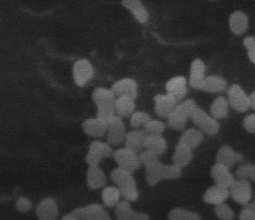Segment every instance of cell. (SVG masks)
Segmentation results:
<instances>
[{
    "instance_id": "cell-1",
    "label": "cell",
    "mask_w": 255,
    "mask_h": 220,
    "mask_svg": "<svg viewBox=\"0 0 255 220\" xmlns=\"http://www.w3.org/2000/svg\"><path fill=\"white\" fill-rule=\"evenodd\" d=\"M110 177L125 201L131 202L137 199L138 192L132 173L118 167L112 170Z\"/></svg>"
},
{
    "instance_id": "cell-2",
    "label": "cell",
    "mask_w": 255,
    "mask_h": 220,
    "mask_svg": "<svg viewBox=\"0 0 255 220\" xmlns=\"http://www.w3.org/2000/svg\"><path fill=\"white\" fill-rule=\"evenodd\" d=\"M197 107L195 102L192 99L186 100L176 105L167 117L168 126L175 130H183L188 119L190 118Z\"/></svg>"
},
{
    "instance_id": "cell-3",
    "label": "cell",
    "mask_w": 255,
    "mask_h": 220,
    "mask_svg": "<svg viewBox=\"0 0 255 220\" xmlns=\"http://www.w3.org/2000/svg\"><path fill=\"white\" fill-rule=\"evenodd\" d=\"M113 156L119 167L131 173L138 169L141 164L139 155L127 147L116 150Z\"/></svg>"
},
{
    "instance_id": "cell-4",
    "label": "cell",
    "mask_w": 255,
    "mask_h": 220,
    "mask_svg": "<svg viewBox=\"0 0 255 220\" xmlns=\"http://www.w3.org/2000/svg\"><path fill=\"white\" fill-rule=\"evenodd\" d=\"M190 118L201 130L209 135H215L219 130V124L215 118L209 115L198 107L194 110Z\"/></svg>"
},
{
    "instance_id": "cell-5",
    "label": "cell",
    "mask_w": 255,
    "mask_h": 220,
    "mask_svg": "<svg viewBox=\"0 0 255 220\" xmlns=\"http://www.w3.org/2000/svg\"><path fill=\"white\" fill-rule=\"evenodd\" d=\"M71 213L77 220H112L108 212L98 204L77 208Z\"/></svg>"
},
{
    "instance_id": "cell-6",
    "label": "cell",
    "mask_w": 255,
    "mask_h": 220,
    "mask_svg": "<svg viewBox=\"0 0 255 220\" xmlns=\"http://www.w3.org/2000/svg\"><path fill=\"white\" fill-rule=\"evenodd\" d=\"M227 94L228 103L234 110L239 112H244L249 109V96L239 85L234 84L231 86Z\"/></svg>"
},
{
    "instance_id": "cell-7",
    "label": "cell",
    "mask_w": 255,
    "mask_h": 220,
    "mask_svg": "<svg viewBox=\"0 0 255 220\" xmlns=\"http://www.w3.org/2000/svg\"><path fill=\"white\" fill-rule=\"evenodd\" d=\"M229 195L238 204L247 205L252 197V189L250 183L244 179L235 180L230 187Z\"/></svg>"
},
{
    "instance_id": "cell-8",
    "label": "cell",
    "mask_w": 255,
    "mask_h": 220,
    "mask_svg": "<svg viewBox=\"0 0 255 220\" xmlns=\"http://www.w3.org/2000/svg\"><path fill=\"white\" fill-rule=\"evenodd\" d=\"M73 74L76 85L79 87H83L93 77L94 70L88 60L82 59L74 63Z\"/></svg>"
},
{
    "instance_id": "cell-9",
    "label": "cell",
    "mask_w": 255,
    "mask_h": 220,
    "mask_svg": "<svg viewBox=\"0 0 255 220\" xmlns=\"http://www.w3.org/2000/svg\"><path fill=\"white\" fill-rule=\"evenodd\" d=\"M108 143L117 145L125 141L127 135L125 124L122 117L116 116L108 124L107 131Z\"/></svg>"
},
{
    "instance_id": "cell-10",
    "label": "cell",
    "mask_w": 255,
    "mask_h": 220,
    "mask_svg": "<svg viewBox=\"0 0 255 220\" xmlns=\"http://www.w3.org/2000/svg\"><path fill=\"white\" fill-rule=\"evenodd\" d=\"M243 159L244 157L241 153L235 151L227 145H222L216 155L217 163L229 168L242 162Z\"/></svg>"
},
{
    "instance_id": "cell-11",
    "label": "cell",
    "mask_w": 255,
    "mask_h": 220,
    "mask_svg": "<svg viewBox=\"0 0 255 220\" xmlns=\"http://www.w3.org/2000/svg\"><path fill=\"white\" fill-rule=\"evenodd\" d=\"M211 175L216 185L226 188H230L235 181L229 168L217 163L211 168Z\"/></svg>"
},
{
    "instance_id": "cell-12",
    "label": "cell",
    "mask_w": 255,
    "mask_h": 220,
    "mask_svg": "<svg viewBox=\"0 0 255 220\" xmlns=\"http://www.w3.org/2000/svg\"><path fill=\"white\" fill-rule=\"evenodd\" d=\"M116 215L118 220H149L147 214L134 211L125 200L120 201L116 206Z\"/></svg>"
},
{
    "instance_id": "cell-13",
    "label": "cell",
    "mask_w": 255,
    "mask_h": 220,
    "mask_svg": "<svg viewBox=\"0 0 255 220\" xmlns=\"http://www.w3.org/2000/svg\"><path fill=\"white\" fill-rule=\"evenodd\" d=\"M111 90L118 97H127L135 99L137 96V84L131 78H125L116 82Z\"/></svg>"
},
{
    "instance_id": "cell-14",
    "label": "cell",
    "mask_w": 255,
    "mask_h": 220,
    "mask_svg": "<svg viewBox=\"0 0 255 220\" xmlns=\"http://www.w3.org/2000/svg\"><path fill=\"white\" fill-rule=\"evenodd\" d=\"M155 111L162 117H168L176 106L177 102L168 94H157L154 98Z\"/></svg>"
},
{
    "instance_id": "cell-15",
    "label": "cell",
    "mask_w": 255,
    "mask_h": 220,
    "mask_svg": "<svg viewBox=\"0 0 255 220\" xmlns=\"http://www.w3.org/2000/svg\"><path fill=\"white\" fill-rule=\"evenodd\" d=\"M165 88L167 94L177 102L184 98L187 94L186 80L182 76L173 77L167 82Z\"/></svg>"
},
{
    "instance_id": "cell-16",
    "label": "cell",
    "mask_w": 255,
    "mask_h": 220,
    "mask_svg": "<svg viewBox=\"0 0 255 220\" xmlns=\"http://www.w3.org/2000/svg\"><path fill=\"white\" fill-rule=\"evenodd\" d=\"M38 220H56L58 210L55 202L51 198L41 201L36 208Z\"/></svg>"
},
{
    "instance_id": "cell-17",
    "label": "cell",
    "mask_w": 255,
    "mask_h": 220,
    "mask_svg": "<svg viewBox=\"0 0 255 220\" xmlns=\"http://www.w3.org/2000/svg\"><path fill=\"white\" fill-rule=\"evenodd\" d=\"M229 195L228 188L215 185L207 190L203 200L207 204L217 206L224 203Z\"/></svg>"
},
{
    "instance_id": "cell-18",
    "label": "cell",
    "mask_w": 255,
    "mask_h": 220,
    "mask_svg": "<svg viewBox=\"0 0 255 220\" xmlns=\"http://www.w3.org/2000/svg\"><path fill=\"white\" fill-rule=\"evenodd\" d=\"M108 125L97 117L90 118L82 123L84 132L88 136L99 138L105 135L107 131Z\"/></svg>"
},
{
    "instance_id": "cell-19",
    "label": "cell",
    "mask_w": 255,
    "mask_h": 220,
    "mask_svg": "<svg viewBox=\"0 0 255 220\" xmlns=\"http://www.w3.org/2000/svg\"><path fill=\"white\" fill-rule=\"evenodd\" d=\"M146 134L143 130H132L127 133L125 140L127 148L138 154L144 147Z\"/></svg>"
},
{
    "instance_id": "cell-20",
    "label": "cell",
    "mask_w": 255,
    "mask_h": 220,
    "mask_svg": "<svg viewBox=\"0 0 255 220\" xmlns=\"http://www.w3.org/2000/svg\"><path fill=\"white\" fill-rule=\"evenodd\" d=\"M226 88V82L218 76L205 77L199 84L197 89L211 93H220Z\"/></svg>"
},
{
    "instance_id": "cell-21",
    "label": "cell",
    "mask_w": 255,
    "mask_h": 220,
    "mask_svg": "<svg viewBox=\"0 0 255 220\" xmlns=\"http://www.w3.org/2000/svg\"><path fill=\"white\" fill-rule=\"evenodd\" d=\"M164 165L157 159L144 166L145 169L146 180L149 185L153 186L164 180Z\"/></svg>"
},
{
    "instance_id": "cell-22",
    "label": "cell",
    "mask_w": 255,
    "mask_h": 220,
    "mask_svg": "<svg viewBox=\"0 0 255 220\" xmlns=\"http://www.w3.org/2000/svg\"><path fill=\"white\" fill-rule=\"evenodd\" d=\"M86 181L88 186L91 189L96 190L105 185L106 177L99 166L89 167L86 174Z\"/></svg>"
},
{
    "instance_id": "cell-23",
    "label": "cell",
    "mask_w": 255,
    "mask_h": 220,
    "mask_svg": "<svg viewBox=\"0 0 255 220\" xmlns=\"http://www.w3.org/2000/svg\"><path fill=\"white\" fill-rule=\"evenodd\" d=\"M191 150L184 144L179 142L175 147L172 157L174 164L181 168L186 166L192 159Z\"/></svg>"
},
{
    "instance_id": "cell-24",
    "label": "cell",
    "mask_w": 255,
    "mask_h": 220,
    "mask_svg": "<svg viewBox=\"0 0 255 220\" xmlns=\"http://www.w3.org/2000/svg\"><path fill=\"white\" fill-rule=\"evenodd\" d=\"M166 141L161 135H147L144 148L157 156L163 154L166 150Z\"/></svg>"
},
{
    "instance_id": "cell-25",
    "label": "cell",
    "mask_w": 255,
    "mask_h": 220,
    "mask_svg": "<svg viewBox=\"0 0 255 220\" xmlns=\"http://www.w3.org/2000/svg\"><path fill=\"white\" fill-rule=\"evenodd\" d=\"M203 139L202 132L194 128L184 131L180 136L179 142L184 144L191 149L197 147Z\"/></svg>"
},
{
    "instance_id": "cell-26",
    "label": "cell",
    "mask_w": 255,
    "mask_h": 220,
    "mask_svg": "<svg viewBox=\"0 0 255 220\" xmlns=\"http://www.w3.org/2000/svg\"><path fill=\"white\" fill-rule=\"evenodd\" d=\"M122 3L132 12L139 22L145 23L147 21L148 12L140 0H123Z\"/></svg>"
},
{
    "instance_id": "cell-27",
    "label": "cell",
    "mask_w": 255,
    "mask_h": 220,
    "mask_svg": "<svg viewBox=\"0 0 255 220\" xmlns=\"http://www.w3.org/2000/svg\"><path fill=\"white\" fill-rule=\"evenodd\" d=\"M248 17L243 12L237 11L232 13L229 18L231 30L236 34L244 33L248 27Z\"/></svg>"
},
{
    "instance_id": "cell-28",
    "label": "cell",
    "mask_w": 255,
    "mask_h": 220,
    "mask_svg": "<svg viewBox=\"0 0 255 220\" xmlns=\"http://www.w3.org/2000/svg\"><path fill=\"white\" fill-rule=\"evenodd\" d=\"M205 65L202 60L197 59L193 61L190 68L189 81L192 88L197 89L199 84L205 78Z\"/></svg>"
},
{
    "instance_id": "cell-29",
    "label": "cell",
    "mask_w": 255,
    "mask_h": 220,
    "mask_svg": "<svg viewBox=\"0 0 255 220\" xmlns=\"http://www.w3.org/2000/svg\"><path fill=\"white\" fill-rule=\"evenodd\" d=\"M114 105L116 111L121 117L129 116L135 108L134 99L127 97H118Z\"/></svg>"
},
{
    "instance_id": "cell-30",
    "label": "cell",
    "mask_w": 255,
    "mask_h": 220,
    "mask_svg": "<svg viewBox=\"0 0 255 220\" xmlns=\"http://www.w3.org/2000/svg\"><path fill=\"white\" fill-rule=\"evenodd\" d=\"M115 96L111 89L101 87L95 89L92 94L93 100L97 107L114 104Z\"/></svg>"
},
{
    "instance_id": "cell-31",
    "label": "cell",
    "mask_w": 255,
    "mask_h": 220,
    "mask_svg": "<svg viewBox=\"0 0 255 220\" xmlns=\"http://www.w3.org/2000/svg\"><path fill=\"white\" fill-rule=\"evenodd\" d=\"M228 101L225 97H218L210 106L211 114L214 118H224L228 114Z\"/></svg>"
},
{
    "instance_id": "cell-32",
    "label": "cell",
    "mask_w": 255,
    "mask_h": 220,
    "mask_svg": "<svg viewBox=\"0 0 255 220\" xmlns=\"http://www.w3.org/2000/svg\"><path fill=\"white\" fill-rule=\"evenodd\" d=\"M121 196L118 188L113 186L105 187L102 193V198L104 204L108 207L112 208L116 206Z\"/></svg>"
},
{
    "instance_id": "cell-33",
    "label": "cell",
    "mask_w": 255,
    "mask_h": 220,
    "mask_svg": "<svg viewBox=\"0 0 255 220\" xmlns=\"http://www.w3.org/2000/svg\"><path fill=\"white\" fill-rule=\"evenodd\" d=\"M168 220H201V219L196 213L182 208H175L170 212Z\"/></svg>"
},
{
    "instance_id": "cell-34",
    "label": "cell",
    "mask_w": 255,
    "mask_h": 220,
    "mask_svg": "<svg viewBox=\"0 0 255 220\" xmlns=\"http://www.w3.org/2000/svg\"><path fill=\"white\" fill-rule=\"evenodd\" d=\"M115 111L114 104L99 106L96 117L108 125L116 116Z\"/></svg>"
},
{
    "instance_id": "cell-35",
    "label": "cell",
    "mask_w": 255,
    "mask_h": 220,
    "mask_svg": "<svg viewBox=\"0 0 255 220\" xmlns=\"http://www.w3.org/2000/svg\"><path fill=\"white\" fill-rule=\"evenodd\" d=\"M93 151L99 155L102 158H109L113 155V151L109 143L95 140L91 142L89 145V149Z\"/></svg>"
},
{
    "instance_id": "cell-36",
    "label": "cell",
    "mask_w": 255,
    "mask_h": 220,
    "mask_svg": "<svg viewBox=\"0 0 255 220\" xmlns=\"http://www.w3.org/2000/svg\"><path fill=\"white\" fill-rule=\"evenodd\" d=\"M235 174L239 179H249L255 183V164L241 165L236 169Z\"/></svg>"
},
{
    "instance_id": "cell-37",
    "label": "cell",
    "mask_w": 255,
    "mask_h": 220,
    "mask_svg": "<svg viewBox=\"0 0 255 220\" xmlns=\"http://www.w3.org/2000/svg\"><path fill=\"white\" fill-rule=\"evenodd\" d=\"M164 123L158 120L150 119L143 127L147 135H161L165 129Z\"/></svg>"
},
{
    "instance_id": "cell-38",
    "label": "cell",
    "mask_w": 255,
    "mask_h": 220,
    "mask_svg": "<svg viewBox=\"0 0 255 220\" xmlns=\"http://www.w3.org/2000/svg\"><path fill=\"white\" fill-rule=\"evenodd\" d=\"M215 213L221 220H233L235 215L231 208L225 203L216 206Z\"/></svg>"
},
{
    "instance_id": "cell-39",
    "label": "cell",
    "mask_w": 255,
    "mask_h": 220,
    "mask_svg": "<svg viewBox=\"0 0 255 220\" xmlns=\"http://www.w3.org/2000/svg\"><path fill=\"white\" fill-rule=\"evenodd\" d=\"M150 115L143 111H136L132 114L130 119V125L132 127H144L150 120Z\"/></svg>"
},
{
    "instance_id": "cell-40",
    "label": "cell",
    "mask_w": 255,
    "mask_h": 220,
    "mask_svg": "<svg viewBox=\"0 0 255 220\" xmlns=\"http://www.w3.org/2000/svg\"><path fill=\"white\" fill-rule=\"evenodd\" d=\"M181 175V168L178 166L173 164L164 165L163 179H173L180 177Z\"/></svg>"
},
{
    "instance_id": "cell-41",
    "label": "cell",
    "mask_w": 255,
    "mask_h": 220,
    "mask_svg": "<svg viewBox=\"0 0 255 220\" xmlns=\"http://www.w3.org/2000/svg\"><path fill=\"white\" fill-rule=\"evenodd\" d=\"M240 220H255V208L252 204L244 206L239 215Z\"/></svg>"
},
{
    "instance_id": "cell-42",
    "label": "cell",
    "mask_w": 255,
    "mask_h": 220,
    "mask_svg": "<svg viewBox=\"0 0 255 220\" xmlns=\"http://www.w3.org/2000/svg\"><path fill=\"white\" fill-rule=\"evenodd\" d=\"M102 159L100 155L90 150H88L85 157L86 162L89 167L98 166Z\"/></svg>"
},
{
    "instance_id": "cell-43",
    "label": "cell",
    "mask_w": 255,
    "mask_h": 220,
    "mask_svg": "<svg viewBox=\"0 0 255 220\" xmlns=\"http://www.w3.org/2000/svg\"><path fill=\"white\" fill-rule=\"evenodd\" d=\"M158 156L155 154L147 150L141 151L139 154L140 162L144 166L158 159Z\"/></svg>"
},
{
    "instance_id": "cell-44",
    "label": "cell",
    "mask_w": 255,
    "mask_h": 220,
    "mask_svg": "<svg viewBox=\"0 0 255 220\" xmlns=\"http://www.w3.org/2000/svg\"><path fill=\"white\" fill-rule=\"evenodd\" d=\"M16 208L21 213H26L31 208V203L27 198L21 197L17 200Z\"/></svg>"
},
{
    "instance_id": "cell-45",
    "label": "cell",
    "mask_w": 255,
    "mask_h": 220,
    "mask_svg": "<svg viewBox=\"0 0 255 220\" xmlns=\"http://www.w3.org/2000/svg\"><path fill=\"white\" fill-rule=\"evenodd\" d=\"M243 125L247 131L255 133V114L247 115L244 119Z\"/></svg>"
},
{
    "instance_id": "cell-46",
    "label": "cell",
    "mask_w": 255,
    "mask_h": 220,
    "mask_svg": "<svg viewBox=\"0 0 255 220\" xmlns=\"http://www.w3.org/2000/svg\"><path fill=\"white\" fill-rule=\"evenodd\" d=\"M244 46L248 51L255 49V37L254 36H248L243 40Z\"/></svg>"
},
{
    "instance_id": "cell-47",
    "label": "cell",
    "mask_w": 255,
    "mask_h": 220,
    "mask_svg": "<svg viewBox=\"0 0 255 220\" xmlns=\"http://www.w3.org/2000/svg\"><path fill=\"white\" fill-rule=\"evenodd\" d=\"M249 105L255 110V91L252 92L249 96Z\"/></svg>"
},
{
    "instance_id": "cell-48",
    "label": "cell",
    "mask_w": 255,
    "mask_h": 220,
    "mask_svg": "<svg viewBox=\"0 0 255 220\" xmlns=\"http://www.w3.org/2000/svg\"><path fill=\"white\" fill-rule=\"evenodd\" d=\"M248 55L251 61L255 64V49L248 51Z\"/></svg>"
},
{
    "instance_id": "cell-49",
    "label": "cell",
    "mask_w": 255,
    "mask_h": 220,
    "mask_svg": "<svg viewBox=\"0 0 255 220\" xmlns=\"http://www.w3.org/2000/svg\"><path fill=\"white\" fill-rule=\"evenodd\" d=\"M62 220H77L75 217L71 214L66 215L64 216Z\"/></svg>"
},
{
    "instance_id": "cell-50",
    "label": "cell",
    "mask_w": 255,
    "mask_h": 220,
    "mask_svg": "<svg viewBox=\"0 0 255 220\" xmlns=\"http://www.w3.org/2000/svg\"><path fill=\"white\" fill-rule=\"evenodd\" d=\"M252 204L254 206V208H255V199L254 202L252 203Z\"/></svg>"
}]
</instances>
